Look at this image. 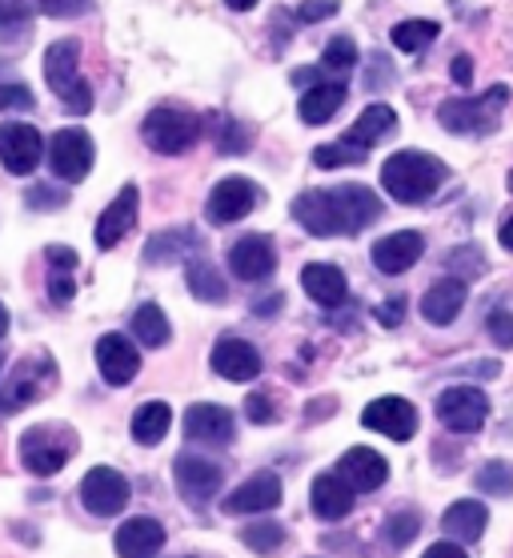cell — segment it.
Returning a JSON list of instances; mask_svg holds the SVG:
<instances>
[{
    "instance_id": "1",
    "label": "cell",
    "mask_w": 513,
    "mask_h": 558,
    "mask_svg": "<svg viewBox=\"0 0 513 558\" xmlns=\"http://www.w3.org/2000/svg\"><path fill=\"white\" fill-rule=\"evenodd\" d=\"M381 197L369 185H333V190H305L293 197L289 214L314 238H353L381 217Z\"/></svg>"
},
{
    "instance_id": "2",
    "label": "cell",
    "mask_w": 513,
    "mask_h": 558,
    "mask_svg": "<svg viewBox=\"0 0 513 558\" xmlns=\"http://www.w3.org/2000/svg\"><path fill=\"white\" fill-rule=\"evenodd\" d=\"M445 181H450L445 161L422 149H401V153H393V157H386V166H381V185H386L389 197L401 205L433 202Z\"/></svg>"
},
{
    "instance_id": "3",
    "label": "cell",
    "mask_w": 513,
    "mask_h": 558,
    "mask_svg": "<svg viewBox=\"0 0 513 558\" xmlns=\"http://www.w3.org/2000/svg\"><path fill=\"white\" fill-rule=\"evenodd\" d=\"M45 81L64 105V113L85 117L93 109V85L81 76V40L64 37L45 49Z\"/></svg>"
},
{
    "instance_id": "4",
    "label": "cell",
    "mask_w": 513,
    "mask_h": 558,
    "mask_svg": "<svg viewBox=\"0 0 513 558\" xmlns=\"http://www.w3.org/2000/svg\"><path fill=\"white\" fill-rule=\"evenodd\" d=\"M76 434L64 426V422H40V426H28L21 434V462H25L28 474L37 478H52L69 466V458L76 454Z\"/></svg>"
},
{
    "instance_id": "5",
    "label": "cell",
    "mask_w": 513,
    "mask_h": 558,
    "mask_svg": "<svg viewBox=\"0 0 513 558\" xmlns=\"http://www.w3.org/2000/svg\"><path fill=\"white\" fill-rule=\"evenodd\" d=\"M52 386H57V362H52L49 354L21 357L13 366V374L0 381V418L28 410L33 402H40Z\"/></svg>"
},
{
    "instance_id": "6",
    "label": "cell",
    "mask_w": 513,
    "mask_h": 558,
    "mask_svg": "<svg viewBox=\"0 0 513 558\" xmlns=\"http://www.w3.org/2000/svg\"><path fill=\"white\" fill-rule=\"evenodd\" d=\"M505 101H510L505 85H493L481 97H450V101H441L438 121L445 133H457V137H465V133H493Z\"/></svg>"
},
{
    "instance_id": "7",
    "label": "cell",
    "mask_w": 513,
    "mask_h": 558,
    "mask_svg": "<svg viewBox=\"0 0 513 558\" xmlns=\"http://www.w3.org/2000/svg\"><path fill=\"white\" fill-rule=\"evenodd\" d=\"M141 137L149 145L152 153H164V157H176V153H185L197 145L200 137V121L188 109H176V105H161V109H152L145 117V125H141Z\"/></svg>"
},
{
    "instance_id": "8",
    "label": "cell",
    "mask_w": 513,
    "mask_h": 558,
    "mask_svg": "<svg viewBox=\"0 0 513 558\" xmlns=\"http://www.w3.org/2000/svg\"><path fill=\"white\" fill-rule=\"evenodd\" d=\"M76 495H81V507H85L93 519H117V514L129 507V498H133V486H129V478L121 474V470L93 466L85 478H81Z\"/></svg>"
},
{
    "instance_id": "9",
    "label": "cell",
    "mask_w": 513,
    "mask_h": 558,
    "mask_svg": "<svg viewBox=\"0 0 513 558\" xmlns=\"http://www.w3.org/2000/svg\"><path fill=\"white\" fill-rule=\"evenodd\" d=\"M173 478H176V490L185 498L193 510H205L209 502L217 498L221 483H225V470L217 466L213 458H200V454H176L173 462Z\"/></svg>"
},
{
    "instance_id": "10",
    "label": "cell",
    "mask_w": 513,
    "mask_h": 558,
    "mask_svg": "<svg viewBox=\"0 0 513 558\" xmlns=\"http://www.w3.org/2000/svg\"><path fill=\"white\" fill-rule=\"evenodd\" d=\"M438 418L453 434H477L489 418V398L477 386H450L438 393Z\"/></svg>"
},
{
    "instance_id": "11",
    "label": "cell",
    "mask_w": 513,
    "mask_h": 558,
    "mask_svg": "<svg viewBox=\"0 0 513 558\" xmlns=\"http://www.w3.org/2000/svg\"><path fill=\"white\" fill-rule=\"evenodd\" d=\"M93 137H88L85 129H61V133H52L49 141V169L57 173L61 181L76 185V181L88 178V169H93Z\"/></svg>"
},
{
    "instance_id": "12",
    "label": "cell",
    "mask_w": 513,
    "mask_h": 558,
    "mask_svg": "<svg viewBox=\"0 0 513 558\" xmlns=\"http://www.w3.org/2000/svg\"><path fill=\"white\" fill-rule=\"evenodd\" d=\"M265 193L253 185L249 178H225L217 181L213 193H209V202H205V217L213 221V226H233L241 217H249L257 205H261Z\"/></svg>"
},
{
    "instance_id": "13",
    "label": "cell",
    "mask_w": 513,
    "mask_h": 558,
    "mask_svg": "<svg viewBox=\"0 0 513 558\" xmlns=\"http://www.w3.org/2000/svg\"><path fill=\"white\" fill-rule=\"evenodd\" d=\"M40 157H45V137L37 133V125H25V121L0 125V166L13 178H28L40 166Z\"/></svg>"
},
{
    "instance_id": "14",
    "label": "cell",
    "mask_w": 513,
    "mask_h": 558,
    "mask_svg": "<svg viewBox=\"0 0 513 558\" xmlns=\"http://www.w3.org/2000/svg\"><path fill=\"white\" fill-rule=\"evenodd\" d=\"M362 426L365 430H377L393 438V442H410L417 434V407L405 402V398H374L369 407L362 410Z\"/></svg>"
},
{
    "instance_id": "15",
    "label": "cell",
    "mask_w": 513,
    "mask_h": 558,
    "mask_svg": "<svg viewBox=\"0 0 513 558\" xmlns=\"http://www.w3.org/2000/svg\"><path fill=\"white\" fill-rule=\"evenodd\" d=\"M185 438L200 446H229L237 438V422L233 410L213 407V402H197L185 410Z\"/></svg>"
},
{
    "instance_id": "16",
    "label": "cell",
    "mask_w": 513,
    "mask_h": 558,
    "mask_svg": "<svg viewBox=\"0 0 513 558\" xmlns=\"http://www.w3.org/2000/svg\"><path fill=\"white\" fill-rule=\"evenodd\" d=\"M229 269H233V278H241V281L273 278V269H277L273 238H265V233H245V238L229 250Z\"/></svg>"
},
{
    "instance_id": "17",
    "label": "cell",
    "mask_w": 513,
    "mask_h": 558,
    "mask_svg": "<svg viewBox=\"0 0 513 558\" xmlns=\"http://www.w3.org/2000/svg\"><path fill=\"white\" fill-rule=\"evenodd\" d=\"M281 498H285L281 478H277L273 470H257L233 495H225V510L229 514H265V510L281 507Z\"/></svg>"
},
{
    "instance_id": "18",
    "label": "cell",
    "mask_w": 513,
    "mask_h": 558,
    "mask_svg": "<svg viewBox=\"0 0 513 558\" xmlns=\"http://www.w3.org/2000/svg\"><path fill=\"white\" fill-rule=\"evenodd\" d=\"M426 254V238L417 229H398V233H386L381 242H374V266L389 278H398L405 269H414Z\"/></svg>"
},
{
    "instance_id": "19",
    "label": "cell",
    "mask_w": 513,
    "mask_h": 558,
    "mask_svg": "<svg viewBox=\"0 0 513 558\" xmlns=\"http://www.w3.org/2000/svg\"><path fill=\"white\" fill-rule=\"evenodd\" d=\"M137 209H141V190L137 185H125V190L113 197V205L97 217V229H93L97 250H113V245L125 242V233L137 226Z\"/></svg>"
},
{
    "instance_id": "20",
    "label": "cell",
    "mask_w": 513,
    "mask_h": 558,
    "mask_svg": "<svg viewBox=\"0 0 513 558\" xmlns=\"http://www.w3.org/2000/svg\"><path fill=\"white\" fill-rule=\"evenodd\" d=\"M97 369L109 386H129L141 374L137 345L129 342L125 333H105L97 342Z\"/></svg>"
},
{
    "instance_id": "21",
    "label": "cell",
    "mask_w": 513,
    "mask_h": 558,
    "mask_svg": "<svg viewBox=\"0 0 513 558\" xmlns=\"http://www.w3.org/2000/svg\"><path fill=\"white\" fill-rule=\"evenodd\" d=\"M213 374H221L225 381H253L261 374V354H257V345H249L245 338H221L213 345Z\"/></svg>"
},
{
    "instance_id": "22",
    "label": "cell",
    "mask_w": 513,
    "mask_h": 558,
    "mask_svg": "<svg viewBox=\"0 0 513 558\" xmlns=\"http://www.w3.org/2000/svg\"><path fill=\"white\" fill-rule=\"evenodd\" d=\"M113 546L121 558H157L164 546V526L157 519H149V514H137V519L117 526Z\"/></svg>"
},
{
    "instance_id": "23",
    "label": "cell",
    "mask_w": 513,
    "mask_h": 558,
    "mask_svg": "<svg viewBox=\"0 0 513 558\" xmlns=\"http://www.w3.org/2000/svg\"><path fill=\"white\" fill-rule=\"evenodd\" d=\"M200 250V233L193 226L161 229L145 242V266H176Z\"/></svg>"
},
{
    "instance_id": "24",
    "label": "cell",
    "mask_w": 513,
    "mask_h": 558,
    "mask_svg": "<svg viewBox=\"0 0 513 558\" xmlns=\"http://www.w3.org/2000/svg\"><path fill=\"white\" fill-rule=\"evenodd\" d=\"M338 474L353 490L365 495V490H377V486L389 478V462L377 454V450H369V446H353V450H345V454L338 458Z\"/></svg>"
},
{
    "instance_id": "25",
    "label": "cell",
    "mask_w": 513,
    "mask_h": 558,
    "mask_svg": "<svg viewBox=\"0 0 513 558\" xmlns=\"http://www.w3.org/2000/svg\"><path fill=\"white\" fill-rule=\"evenodd\" d=\"M353 495H357V490L341 478L338 470H333V474H317L314 490H309V507H314L317 519L341 522L353 510Z\"/></svg>"
},
{
    "instance_id": "26",
    "label": "cell",
    "mask_w": 513,
    "mask_h": 558,
    "mask_svg": "<svg viewBox=\"0 0 513 558\" xmlns=\"http://www.w3.org/2000/svg\"><path fill=\"white\" fill-rule=\"evenodd\" d=\"M465 298H469V290H465L462 278H438L433 286L426 290V298H422V317L426 322H433V326H450L453 317L465 310Z\"/></svg>"
},
{
    "instance_id": "27",
    "label": "cell",
    "mask_w": 513,
    "mask_h": 558,
    "mask_svg": "<svg viewBox=\"0 0 513 558\" xmlns=\"http://www.w3.org/2000/svg\"><path fill=\"white\" fill-rule=\"evenodd\" d=\"M301 286H305V293L317 305H326V310H338V305L350 302V281H345V274L338 266H329V262H314V266L301 269Z\"/></svg>"
},
{
    "instance_id": "28",
    "label": "cell",
    "mask_w": 513,
    "mask_h": 558,
    "mask_svg": "<svg viewBox=\"0 0 513 558\" xmlns=\"http://www.w3.org/2000/svg\"><path fill=\"white\" fill-rule=\"evenodd\" d=\"M93 9V0H0V28L28 25V16H81Z\"/></svg>"
},
{
    "instance_id": "29",
    "label": "cell",
    "mask_w": 513,
    "mask_h": 558,
    "mask_svg": "<svg viewBox=\"0 0 513 558\" xmlns=\"http://www.w3.org/2000/svg\"><path fill=\"white\" fill-rule=\"evenodd\" d=\"M345 93H350L345 81H317V85H309V89L301 93V105H297L301 121L305 125H326L329 117L345 105Z\"/></svg>"
},
{
    "instance_id": "30",
    "label": "cell",
    "mask_w": 513,
    "mask_h": 558,
    "mask_svg": "<svg viewBox=\"0 0 513 558\" xmlns=\"http://www.w3.org/2000/svg\"><path fill=\"white\" fill-rule=\"evenodd\" d=\"M393 133H398V113H393L389 105H369V109H362V117L353 121L345 141L357 145V149H374V145L389 141Z\"/></svg>"
},
{
    "instance_id": "31",
    "label": "cell",
    "mask_w": 513,
    "mask_h": 558,
    "mask_svg": "<svg viewBox=\"0 0 513 558\" xmlns=\"http://www.w3.org/2000/svg\"><path fill=\"white\" fill-rule=\"evenodd\" d=\"M441 526H445V534H450L453 543H477L489 526V510L477 498H462V502H453L441 514Z\"/></svg>"
},
{
    "instance_id": "32",
    "label": "cell",
    "mask_w": 513,
    "mask_h": 558,
    "mask_svg": "<svg viewBox=\"0 0 513 558\" xmlns=\"http://www.w3.org/2000/svg\"><path fill=\"white\" fill-rule=\"evenodd\" d=\"M45 262H49V298L57 305H69L76 298L73 269L81 266V257H76V250H69V245H49V250H45Z\"/></svg>"
},
{
    "instance_id": "33",
    "label": "cell",
    "mask_w": 513,
    "mask_h": 558,
    "mask_svg": "<svg viewBox=\"0 0 513 558\" xmlns=\"http://www.w3.org/2000/svg\"><path fill=\"white\" fill-rule=\"evenodd\" d=\"M185 286L197 302L221 305L229 298V286H225V278H221V269H217L213 262H205L200 254H193L185 262Z\"/></svg>"
},
{
    "instance_id": "34",
    "label": "cell",
    "mask_w": 513,
    "mask_h": 558,
    "mask_svg": "<svg viewBox=\"0 0 513 558\" xmlns=\"http://www.w3.org/2000/svg\"><path fill=\"white\" fill-rule=\"evenodd\" d=\"M169 426H173V410L164 407V402H145V407H137V414H133V442L137 446L164 442Z\"/></svg>"
},
{
    "instance_id": "35",
    "label": "cell",
    "mask_w": 513,
    "mask_h": 558,
    "mask_svg": "<svg viewBox=\"0 0 513 558\" xmlns=\"http://www.w3.org/2000/svg\"><path fill=\"white\" fill-rule=\"evenodd\" d=\"M133 333H137V342L145 345V350H161V345H169V338H173L169 317H164V310L157 302L137 305V314H133Z\"/></svg>"
},
{
    "instance_id": "36",
    "label": "cell",
    "mask_w": 513,
    "mask_h": 558,
    "mask_svg": "<svg viewBox=\"0 0 513 558\" xmlns=\"http://www.w3.org/2000/svg\"><path fill=\"white\" fill-rule=\"evenodd\" d=\"M438 33H441L438 21H401V25L393 28V45H398L401 52H422L438 40Z\"/></svg>"
},
{
    "instance_id": "37",
    "label": "cell",
    "mask_w": 513,
    "mask_h": 558,
    "mask_svg": "<svg viewBox=\"0 0 513 558\" xmlns=\"http://www.w3.org/2000/svg\"><path fill=\"white\" fill-rule=\"evenodd\" d=\"M285 538H289V531L281 522H253V526L241 531V543L249 546V550H257V555H277V550L285 546Z\"/></svg>"
},
{
    "instance_id": "38",
    "label": "cell",
    "mask_w": 513,
    "mask_h": 558,
    "mask_svg": "<svg viewBox=\"0 0 513 558\" xmlns=\"http://www.w3.org/2000/svg\"><path fill=\"white\" fill-rule=\"evenodd\" d=\"M417 531H422V514H417V510H398V514H389L386 526H381V534H386V543L393 546V550H405V546L417 538Z\"/></svg>"
},
{
    "instance_id": "39",
    "label": "cell",
    "mask_w": 513,
    "mask_h": 558,
    "mask_svg": "<svg viewBox=\"0 0 513 558\" xmlns=\"http://www.w3.org/2000/svg\"><path fill=\"white\" fill-rule=\"evenodd\" d=\"M477 490H486V495L493 498H510L513 495V466L510 462H501V458H493V462H486V466L477 470Z\"/></svg>"
},
{
    "instance_id": "40",
    "label": "cell",
    "mask_w": 513,
    "mask_h": 558,
    "mask_svg": "<svg viewBox=\"0 0 513 558\" xmlns=\"http://www.w3.org/2000/svg\"><path fill=\"white\" fill-rule=\"evenodd\" d=\"M369 149H357L350 141H333V145H321L314 149V166L317 169H341V166H362Z\"/></svg>"
},
{
    "instance_id": "41",
    "label": "cell",
    "mask_w": 513,
    "mask_h": 558,
    "mask_svg": "<svg viewBox=\"0 0 513 558\" xmlns=\"http://www.w3.org/2000/svg\"><path fill=\"white\" fill-rule=\"evenodd\" d=\"M445 269H450L453 278H481L486 274V257H481V250L477 245H457V250H450V257H445Z\"/></svg>"
},
{
    "instance_id": "42",
    "label": "cell",
    "mask_w": 513,
    "mask_h": 558,
    "mask_svg": "<svg viewBox=\"0 0 513 558\" xmlns=\"http://www.w3.org/2000/svg\"><path fill=\"white\" fill-rule=\"evenodd\" d=\"M321 64L326 69H333V73H350L353 64H357V45H353V37H333L326 45V52H321Z\"/></svg>"
},
{
    "instance_id": "43",
    "label": "cell",
    "mask_w": 513,
    "mask_h": 558,
    "mask_svg": "<svg viewBox=\"0 0 513 558\" xmlns=\"http://www.w3.org/2000/svg\"><path fill=\"white\" fill-rule=\"evenodd\" d=\"M253 137L249 129L237 125V121H221V129H217V149L225 153V157H241V153H249Z\"/></svg>"
},
{
    "instance_id": "44",
    "label": "cell",
    "mask_w": 513,
    "mask_h": 558,
    "mask_svg": "<svg viewBox=\"0 0 513 558\" xmlns=\"http://www.w3.org/2000/svg\"><path fill=\"white\" fill-rule=\"evenodd\" d=\"M37 105V97H33V89H28L25 81H0V109H21V113H28Z\"/></svg>"
},
{
    "instance_id": "45",
    "label": "cell",
    "mask_w": 513,
    "mask_h": 558,
    "mask_svg": "<svg viewBox=\"0 0 513 558\" xmlns=\"http://www.w3.org/2000/svg\"><path fill=\"white\" fill-rule=\"evenodd\" d=\"M486 330H489V338L501 345V350H510L513 345V314L510 310H489V317H486Z\"/></svg>"
},
{
    "instance_id": "46",
    "label": "cell",
    "mask_w": 513,
    "mask_h": 558,
    "mask_svg": "<svg viewBox=\"0 0 513 558\" xmlns=\"http://www.w3.org/2000/svg\"><path fill=\"white\" fill-rule=\"evenodd\" d=\"M64 202H69V193H64V190H52V185H33V190L25 193V205H28V209H61Z\"/></svg>"
},
{
    "instance_id": "47",
    "label": "cell",
    "mask_w": 513,
    "mask_h": 558,
    "mask_svg": "<svg viewBox=\"0 0 513 558\" xmlns=\"http://www.w3.org/2000/svg\"><path fill=\"white\" fill-rule=\"evenodd\" d=\"M245 414H249L253 426H269V422H277L273 398H269V393H249V398H245Z\"/></svg>"
},
{
    "instance_id": "48",
    "label": "cell",
    "mask_w": 513,
    "mask_h": 558,
    "mask_svg": "<svg viewBox=\"0 0 513 558\" xmlns=\"http://www.w3.org/2000/svg\"><path fill=\"white\" fill-rule=\"evenodd\" d=\"M338 9H341L338 0H305V4L297 9V21H301V25H314V21H326V16H333Z\"/></svg>"
},
{
    "instance_id": "49",
    "label": "cell",
    "mask_w": 513,
    "mask_h": 558,
    "mask_svg": "<svg viewBox=\"0 0 513 558\" xmlns=\"http://www.w3.org/2000/svg\"><path fill=\"white\" fill-rule=\"evenodd\" d=\"M401 317H405V298H389V302H381L377 305V322L386 326V330H398L401 326Z\"/></svg>"
},
{
    "instance_id": "50",
    "label": "cell",
    "mask_w": 513,
    "mask_h": 558,
    "mask_svg": "<svg viewBox=\"0 0 513 558\" xmlns=\"http://www.w3.org/2000/svg\"><path fill=\"white\" fill-rule=\"evenodd\" d=\"M453 81H457V85H462V89H469V81H474V61H469V57H453Z\"/></svg>"
},
{
    "instance_id": "51",
    "label": "cell",
    "mask_w": 513,
    "mask_h": 558,
    "mask_svg": "<svg viewBox=\"0 0 513 558\" xmlns=\"http://www.w3.org/2000/svg\"><path fill=\"white\" fill-rule=\"evenodd\" d=\"M422 558H469L457 543H433Z\"/></svg>"
},
{
    "instance_id": "52",
    "label": "cell",
    "mask_w": 513,
    "mask_h": 558,
    "mask_svg": "<svg viewBox=\"0 0 513 558\" xmlns=\"http://www.w3.org/2000/svg\"><path fill=\"white\" fill-rule=\"evenodd\" d=\"M281 302H285V298H281V293H269V298H265V302H253V314H257V317H265V314H277V310H281Z\"/></svg>"
},
{
    "instance_id": "53",
    "label": "cell",
    "mask_w": 513,
    "mask_h": 558,
    "mask_svg": "<svg viewBox=\"0 0 513 558\" xmlns=\"http://www.w3.org/2000/svg\"><path fill=\"white\" fill-rule=\"evenodd\" d=\"M317 76H321V69H297V73H293V85H305V89H309Z\"/></svg>"
},
{
    "instance_id": "54",
    "label": "cell",
    "mask_w": 513,
    "mask_h": 558,
    "mask_svg": "<svg viewBox=\"0 0 513 558\" xmlns=\"http://www.w3.org/2000/svg\"><path fill=\"white\" fill-rule=\"evenodd\" d=\"M498 242L505 245V250H510V254H513V217H505V221H501V229H498Z\"/></svg>"
},
{
    "instance_id": "55",
    "label": "cell",
    "mask_w": 513,
    "mask_h": 558,
    "mask_svg": "<svg viewBox=\"0 0 513 558\" xmlns=\"http://www.w3.org/2000/svg\"><path fill=\"white\" fill-rule=\"evenodd\" d=\"M233 13H249V9H257V0H225Z\"/></svg>"
},
{
    "instance_id": "56",
    "label": "cell",
    "mask_w": 513,
    "mask_h": 558,
    "mask_svg": "<svg viewBox=\"0 0 513 558\" xmlns=\"http://www.w3.org/2000/svg\"><path fill=\"white\" fill-rule=\"evenodd\" d=\"M9 333V310H4V302H0V338Z\"/></svg>"
},
{
    "instance_id": "57",
    "label": "cell",
    "mask_w": 513,
    "mask_h": 558,
    "mask_svg": "<svg viewBox=\"0 0 513 558\" xmlns=\"http://www.w3.org/2000/svg\"><path fill=\"white\" fill-rule=\"evenodd\" d=\"M510 190H513V169H510Z\"/></svg>"
},
{
    "instance_id": "58",
    "label": "cell",
    "mask_w": 513,
    "mask_h": 558,
    "mask_svg": "<svg viewBox=\"0 0 513 558\" xmlns=\"http://www.w3.org/2000/svg\"><path fill=\"white\" fill-rule=\"evenodd\" d=\"M0 366H4V354H0Z\"/></svg>"
},
{
    "instance_id": "59",
    "label": "cell",
    "mask_w": 513,
    "mask_h": 558,
    "mask_svg": "<svg viewBox=\"0 0 513 558\" xmlns=\"http://www.w3.org/2000/svg\"><path fill=\"white\" fill-rule=\"evenodd\" d=\"M185 558H197V555H185Z\"/></svg>"
}]
</instances>
